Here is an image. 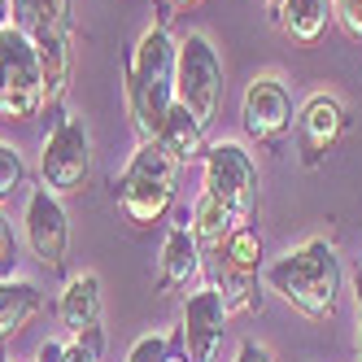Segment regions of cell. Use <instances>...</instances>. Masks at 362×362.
Instances as JSON below:
<instances>
[{"label": "cell", "instance_id": "277c9868", "mask_svg": "<svg viewBox=\"0 0 362 362\" xmlns=\"http://www.w3.org/2000/svg\"><path fill=\"white\" fill-rule=\"evenodd\" d=\"M44 105V66L31 35H22L18 27H0V118L27 122Z\"/></svg>", "mask_w": 362, "mask_h": 362}, {"label": "cell", "instance_id": "8992f818", "mask_svg": "<svg viewBox=\"0 0 362 362\" xmlns=\"http://www.w3.org/2000/svg\"><path fill=\"white\" fill-rule=\"evenodd\" d=\"M175 100L201 127H210L218 105H223V62H218V48L201 31H192L188 40H179V53H175Z\"/></svg>", "mask_w": 362, "mask_h": 362}, {"label": "cell", "instance_id": "5bb4252c", "mask_svg": "<svg viewBox=\"0 0 362 362\" xmlns=\"http://www.w3.org/2000/svg\"><path fill=\"white\" fill-rule=\"evenodd\" d=\"M197 271H201V245H197L192 227H188V218H184V223H175V227L166 231V240H162L158 279H162V288H184Z\"/></svg>", "mask_w": 362, "mask_h": 362}, {"label": "cell", "instance_id": "30bf717a", "mask_svg": "<svg viewBox=\"0 0 362 362\" xmlns=\"http://www.w3.org/2000/svg\"><path fill=\"white\" fill-rule=\"evenodd\" d=\"M27 245L48 271L66 267V245H70V218L57 192L35 188L27 201Z\"/></svg>", "mask_w": 362, "mask_h": 362}, {"label": "cell", "instance_id": "52a82bcc", "mask_svg": "<svg viewBox=\"0 0 362 362\" xmlns=\"http://www.w3.org/2000/svg\"><path fill=\"white\" fill-rule=\"evenodd\" d=\"M88 170H92V153H88V127L83 118H70L62 114L53 122V132L44 140V153H40V179L48 192L57 197H70L88 184Z\"/></svg>", "mask_w": 362, "mask_h": 362}, {"label": "cell", "instance_id": "7402d4cb", "mask_svg": "<svg viewBox=\"0 0 362 362\" xmlns=\"http://www.w3.org/2000/svg\"><path fill=\"white\" fill-rule=\"evenodd\" d=\"M236 362H271V354L257 345V341H240V349H236Z\"/></svg>", "mask_w": 362, "mask_h": 362}, {"label": "cell", "instance_id": "4dcf8cb0", "mask_svg": "<svg viewBox=\"0 0 362 362\" xmlns=\"http://www.w3.org/2000/svg\"><path fill=\"white\" fill-rule=\"evenodd\" d=\"M170 5H197V0H170Z\"/></svg>", "mask_w": 362, "mask_h": 362}, {"label": "cell", "instance_id": "2e32d148", "mask_svg": "<svg viewBox=\"0 0 362 362\" xmlns=\"http://www.w3.org/2000/svg\"><path fill=\"white\" fill-rule=\"evenodd\" d=\"M188 227H192V236H197V245H201V257H210V253L223 249V240L231 236V231L245 227V223L231 214L223 201H214L210 192H201V197L192 201V218H188Z\"/></svg>", "mask_w": 362, "mask_h": 362}, {"label": "cell", "instance_id": "e0dca14e", "mask_svg": "<svg viewBox=\"0 0 362 362\" xmlns=\"http://www.w3.org/2000/svg\"><path fill=\"white\" fill-rule=\"evenodd\" d=\"M44 305V293L27 279H0V341L22 332Z\"/></svg>", "mask_w": 362, "mask_h": 362}, {"label": "cell", "instance_id": "cb8c5ba5", "mask_svg": "<svg viewBox=\"0 0 362 362\" xmlns=\"http://www.w3.org/2000/svg\"><path fill=\"white\" fill-rule=\"evenodd\" d=\"M166 362H192L188 358V345H184V332H170V349H166Z\"/></svg>", "mask_w": 362, "mask_h": 362}, {"label": "cell", "instance_id": "6da1fadb", "mask_svg": "<svg viewBox=\"0 0 362 362\" xmlns=\"http://www.w3.org/2000/svg\"><path fill=\"white\" fill-rule=\"evenodd\" d=\"M175 53H179V44L158 22V27H148L140 35L132 66H127V110H132L140 144L158 140L162 122L175 105Z\"/></svg>", "mask_w": 362, "mask_h": 362}, {"label": "cell", "instance_id": "d6986e66", "mask_svg": "<svg viewBox=\"0 0 362 362\" xmlns=\"http://www.w3.org/2000/svg\"><path fill=\"white\" fill-rule=\"evenodd\" d=\"M22 184H27V162H22V153L13 144L0 140V201H9Z\"/></svg>", "mask_w": 362, "mask_h": 362}, {"label": "cell", "instance_id": "9c48e42d", "mask_svg": "<svg viewBox=\"0 0 362 362\" xmlns=\"http://www.w3.org/2000/svg\"><path fill=\"white\" fill-rule=\"evenodd\" d=\"M240 122H245V132L249 140L257 144H275L293 132V92L284 88L279 79H253L245 88V100H240Z\"/></svg>", "mask_w": 362, "mask_h": 362}, {"label": "cell", "instance_id": "f546056e", "mask_svg": "<svg viewBox=\"0 0 362 362\" xmlns=\"http://www.w3.org/2000/svg\"><path fill=\"white\" fill-rule=\"evenodd\" d=\"M57 5H62V9H74V0H57Z\"/></svg>", "mask_w": 362, "mask_h": 362}, {"label": "cell", "instance_id": "3957f363", "mask_svg": "<svg viewBox=\"0 0 362 362\" xmlns=\"http://www.w3.org/2000/svg\"><path fill=\"white\" fill-rule=\"evenodd\" d=\"M175 175H179V162L170 158L158 140H144L132 153L127 170L118 175V184H114L122 214L132 218L136 227L158 223L170 210V201H175Z\"/></svg>", "mask_w": 362, "mask_h": 362}, {"label": "cell", "instance_id": "ba28073f", "mask_svg": "<svg viewBox=\"0 0 362 362\" xmlns=\"http://www.w3.org/2000/svg\"><path fill=\"white\" fill-rule=\"evenodd\" d=\"M201 166H205V192L223 201L240 223H249L253 205H257V166L245 153V144L218 140V144H210Z\"/></svg>", "mask_w": 362, "mask_h": 362}, {"label": "cell", "instance_id": "603a6c76", "mask_svg": "<svg viewBox=\"0 0 362 362\" xmlns=\"http://www.w3.org/2000/svg\"><path fill=\"white\" fill-rule=\"evenodd\" d=\"M62 362H100V354H92L88 345H79V341H70L66 345V354H62Z\"/></svg>", "mask_w": 362, "mask_h": 362}, {"label": "cell", "instance_id": "484cf974", "mask_svg": "<svg viewBox=\"0 0 362 362\" xmlns=\"http://www.w3.org/2000/svg\"><path fill=\"white\" fill-rule=\"evenodd\" d=\"M62 354H66V345H62V341H44V345H40V354H35V362H62Z\"/></svg>", "mask_w": 362, "mask_h": 362}, {"label": "cell", "instance_id": "4fadbf2b", "mask_svg": "<svg viewBox=\"0 0 362 362\" xmlns=\"http://www.w3.org/2000/svg\"><path fill=\"white\" fill-rule=\"evenodd\" d=\"M293 132H297L301 162H305V166H319L323 153L341 140V132H345V105H341L336 96H327V92H315V96L301 105Z\"/></svg>", "mask_w": 362, "mask_h": 362}, {"label": "cell", "instance_id": "1f68e13d", "mask_svg": "<svg viewBox=\"0 0 362 362\" xmlns=\"http://www.w3.org/2000/svg\"><path fill=\"white\" fill-rule=\"evenodd\" d=\"M0 362H9V358H0Z\"/></svg>", "mask_w": 362, "mask_h": 362}, {"label": "cell", "instance_id": "8fae6325", "mask_svg": "<svg viewBox=\"0 0 362 362\" xmlns=\"http://www.w3.org/2000/svg\"><path fill=\"white\" fill-rule=\"evenodd\" d=\"M100 310H105V301H100V279H96L92 271L70 275V279H66V288H62V297H57V319H62V327L74 336V341L88 345L92 354L105 349Z\"/></svg>", "mask_w": 362, "mask_h": 362}, {"label": "cell", "instance_id": "4316f807", "mask_svg": "<svg viewBox=\"0 0 362 362\" xmlns=\"http://www.w3.org/2000/svg\"><path fill=\"white\" fill-rule=\"evenodd\" d=\"M354 293H358V358H362V271L354 275Z\"/></svg>", "mask_w": 362, "mask_h": 362}, {"label": "cell", "instance_id": "d4e9b609", "mask_svg": "<svg viewBox=\"0 0 362 362\" xmlns=\"http://www.w3.org/2000/svg\"><path fill=\"white\" fill-rule=\"evenodd\" d=\"M13 257V227H9V218L0 214V262H9Z\"/></svg>", "mask_w": 362, "mask_h": 362}, {"label": "cell", "instance_id": "ffe728a7", "mask_svg": "<svg viewBox=\"0 0 362 362\" xmlns=\"http://www.w3.org/2000/svg\"><path fill=\"white\" fill-rule=\"evenodd\" d=\"M166 349H170V336H140L127 362H166Z\"/></svg>", "mask_w": 362, "mask_h": 362}, {"label": "cell", "instance_id": "44dd1931", "mask_svg": "<svg viewBox=\"0 0 362 362\" xmlns=\"http://www.w3.org/2000/svg\"><path fill=\"white\" fill-rule=\"evenodd\" d=\"M336 5V22L345 27L349 40H362V0H332Z\"/></svg>", "mask_w": 362, "mask_h": 362}, {"label": "cell", "instance_id": "83f0119b", "mask_svg": "<svg viewBox=\"0 0 362 362\" xmlns=\"http://www.w3.org/2000/svg\"><path fill=\"white\" fill-rule=\"evenodd\" d=\"M0 27H9V0H0Z\"/></svg>", "mask_w": 362, "mask_h": 362}, {"label": "cell", "instance_id": "7a4b0ae2", "mask_svg": "<svg viewBox=\"0 0 362 362\" xmlns=\"http://www.w3.org/2000/svg\"><path fill=\"white\" fill-rule=\"evenodd\" d=\"M267 284L293 310H301L305 319L323 323L336 315V297H341L345 271H341V257H336V249L327 240H305V245L288 249L284 257H275L267 271Z\"/></svg>", "mask_w": 362, "mask_h": 362}, {"label": "cell", "instance_id": "5b68a950", "mask_svg": "<svg viewBox=\"0 0 362 362\" xmlns=\"http://www.w3.org/2000/svg\"><path fill=\"white\" fill-rule=\"evenodd\" d=\"M201 267L210 271V288L223 293L227 310H262L257 297V271H262V236L245 223L223 240L218 253L201 257Z\"/></svg>", "mask_w": 362, "mask_h": 362}, {"label": "cell", "instance_id": "9a60e30c", "mask_svg": "<svg viewBox=\"0 0 362 362\" xmlns=\"http://www.w3.org/2000/svg\"><path fill=\"white\" fill-rule=\"evenodd\" d=\"M158 144L170 153V158L179 162V170L184 166H197V162H205V153H210V144H205V127L179 105H170V114H166V122H162V132H158Z\"/></svg>", "mask_w": 362, "mask_h": 362}, {"label": "cell", "instance_id": "7c38bea8", "mask_svg": "<svg viewBox=\"0 0 362 362\" xmlns=\"http://www.w3.org/2000/svg\"><path fill=\"white\" fill-rule=\"evenodd\" d=\"M227 301L218 288H201L188 297L184 305V345H188V358L192 362H218V345H223V332H227Z\"/></svg>", "mask_w": 362, "mask_h": 362}, {"label": "cell", "instance_id": "ac0fdd59", "mask_svg": "<svg viewBox=\"0 0 362 362\" xmlns=\"http://www.w3.org/2000/svg\"><path fill=\"white\" fill-rule=\"evenodd\" d=\"M275 18L297 44H315L327 31V22L336 18V5L332 0H284Z\"/></svg>", "mask_w": 362, "mask_h": 362}, {"label": "cell", "instance_id": "d6a6232c", "mask_svg": "<svg viewBox=\"0 0 362 362\" xmlns=\"http://www.w3.org/2000/svg\"><path fill=\"white\" fill-rule=\"evenodd\" d=\"M358 271H362V267H358Z\"/></svg>", "mask_w": 362, "mask_h": 362}, {"label": "cell", "instance_id": "f1b7e54d", "mask_svg": "<svg viewBox=\"0 0 362 362\" xmlns=\"http://www.w3.org/2000/svg\"><path fill=\"white\" fill-rule=\"evenodd\" d=\"M279 5H284V0H262V9H267V13H279Z\"/></svg>", "mask_w": 362, "mask_h": 362}]
</instances>
